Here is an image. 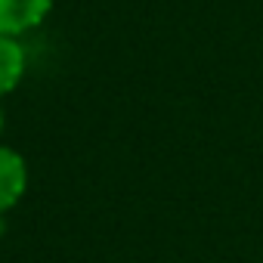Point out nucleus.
Wrapping results in <instances>:
<instances>
[{
    "label": "nucleus",
    "instance_id": "obj_4",
    "mask_svg": "<svg viewBox=\"0 0 263 263\" xmlns=\"http://www.w3.org/2000/svg\"><path fill=\"white\" fill-rule=\"evenodd\" d=\"M0 130H4V111H0Z\"/></svg>",
    "mask_w": 263,
    "mask_h": 263
},
{
    "label": "nucleus",
    "instance_id": "obj_1",
    "mask_svg": "<svg viewBox=\"0 0 263 263\" xmlns=\"http://www.w3.org/2000/svg\"><path fill=\"white\" fill-rule=\"evenodd\" d=\"M50 10L53 0H0V34L19 37L37 28Z\"/></svg>",
    "mask_w": 263,
    "mask_h": 263
},
{
    "label": "nucleus",
    "instance_id": "obj_3",
    "mask_svg": "<svg viewBox=\"0 0 263 263\" xmlns=\"http://www.w3.org/2000/svg\"><path fill=\"white\" fill-rule=\"evenodd\" d=\"M22 74H25V47L10 34H0V96L16 90Z\"/></svg>",
    "mask_w": 263,
    "mask_h": 263
},
{
    "label": "nucleus",
    "instance_id": "obj_2",
    "mask_svg": "<svg viewBox=\"0 0 263 263\" xmlns=\"http://www.w3.org/2000/svg\"><path fill=\"white\" fill-rule=\"evenodd\" d=\"M28 189V167L25 158L10 149L0 146V214H7Z\"/></svg>",
    "mask_w": 263,
    "mask_h": 263
}]
</instances>
